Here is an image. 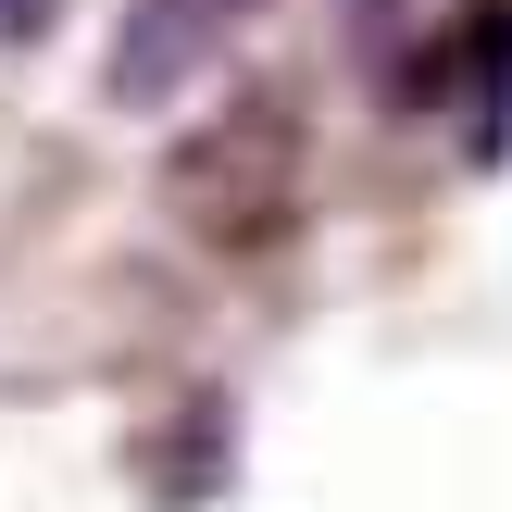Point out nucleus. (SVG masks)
I'll list each match as a JSON object with an SVG mask.
<instances>
[{"instance_id": "nucleus-1", "label": "nucleus", "mask_w": 512, "mask_h": 512, "mask_svg": "<svg viewBox=\"0 0 512 512\" xmlns=\"http://www.w3.org/2000/svg\"><path fill=\"white\" fill-rule=\"evenodd\" d=\"M163 200H175L188 238L263 250L275 225H288V200H300V125H288V100H225V113L163 163Z\"/></svg>"}, {"instance_id": "nucleus-2", "label": "nucleus", "mask_w": 512, "mask_h": 512, "mask_svg": "<svg viewBox=\"0 0 512 512\" xmlns=\"http://www.w3.org/2000/svg\"><path fill=\"white\" fill-rule=\"evenodd\" d=\"M250 13H263V0H125V13H113V50H100L113 113H175V100L250 38Z\"/></svg>"}, {"instance_id": "nucleus-3", "label": "nucleus", "mask_w": 512, "mask_h": 512, "mask_svg": "<svg viewBox=\"0 0 512 512\" xmlns=\"http://www.w3.org/2000/svg\"><path fill=\"white\" fill-rule=\"evenodd\" d=\"M450 63H463V150L500 163L512 150V0H475L450 25Z\"/></svg>"}, {"instance_id": "nucleus-4", "label": "nucleus", "mask_w": 512, "mask_h": 512, "mask_svg": "<svg viewBox=\"0 0 512 512\" xmlns=\"http://www.w3.org/2000/svg\"><path fill=\"white\" fill-rule=\"evenodd\" d=\"M25 25H38V0H0V38H25Z\"/></svg>"}]
</instances>
